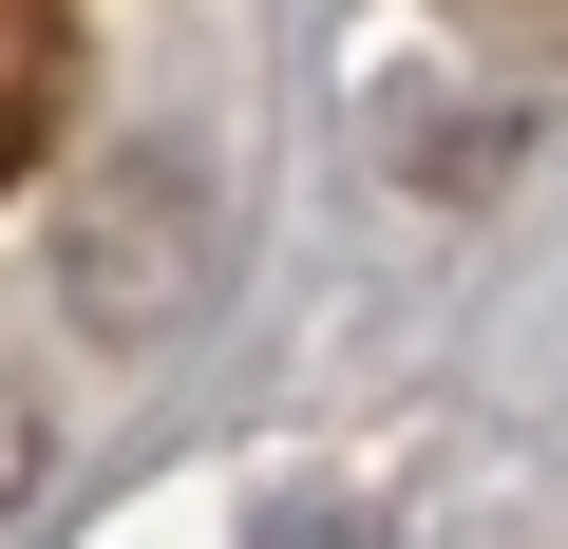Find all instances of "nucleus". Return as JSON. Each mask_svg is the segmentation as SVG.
<instances>
[{
  "instance_id": "f257e3e1",
  "label": "nucleus",
  "mask_w": 568,
  "mask_h": 549,
  "mask_svg": "<svg viewBox=\"0 0 568 549\" xmlns=\"http://www.w3.org/2000/svg\"><path fill=\"white\" fill-rule=\"evenodd\" d=\"M58 285H77V323H114V342H152V323L209 304V171H190L171 133H133V152L58 209Z\"/></svg>"
},
{
  "instance_id": "f03ea898",
  "label": "nucleus",
  "mask_w": 568,
  "mask_h": 549,
  "mask_svg": "<svg viewBox=\"0 0 568 549\" xmlns=\"http://www.w3.org/2000/svg\"><path fill=\"white\" fill-rule=\"evenodd\" d=\"M20 492H39V417L0 398V511H20Z\"/></svg>"
}]
</instances>
